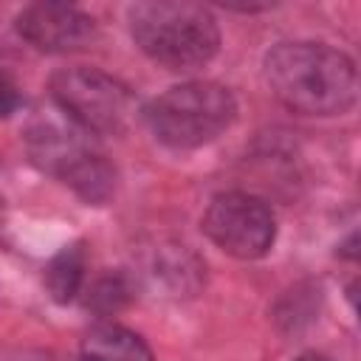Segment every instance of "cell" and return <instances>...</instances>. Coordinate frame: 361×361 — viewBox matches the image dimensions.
<instances>
[{
  "instance_id": "1",
  "label": "cell",
  "mask_w": 361,
  "mask_h": 361,
  "mask_svg": "<svg viewBox=\"0 0 361 361\" xmlns=\"http://www.w3.org/2000/svg\"><path fill=\"white\" fill-rule=\"evenodd\" d=\"M265 82L288 110L302 116L347 113L358 99L353 59L327 42H279L265 56Z\"/></svg>"
},
{
  "instance_id": "2",
  "label": "cell",
  "mask_w": 361,
  "mask_h": 361,
  "mask_svg": "<svg viewBox=\"0 0 361 361\" xmlns=\"http://www.w3.org/2000/svg\"><path fill=\"white\" fill-rule=\"evenodd\" d=\"M130 34L152 62L169 71L203 68L220 45L212 11L195 3H135L130 6Z\"/></svg>"
},
{
  "instance_id": "3",
  "label": "cell",
  "mask_w": 361,
  "mask_h": 361,
  "mask_svg": "<svg viewBox=\"0 0 361 361\" xmlns=\"http://www.w3.org/2000/svg\"><path fill=\"white\" fill-rule=\"evenodd\" d=\"M234 116L237 102L231 90L217 82L175 85L144 110L152 135L175 149H192L214 141L231 127Z\"/></svg>"
},
{
  "instance_id": "4",
  "label": "cell",
  "mask_w": 361,
  "mask_h": 361,
  "mask_svg": "<svg viewBox=\"0 0 361 361\" xmlns=\"http://www.w3.org/2000/svg\"><path fill=\"white\" fill-rule=\"evenodd\" d=\"M51 96L71 124L87 135H118L138 116L135 93L96 68L59 71L51 79Z\"/></svg>"
},
{
  "instance_id": "5",
  "label": "cell",
  "mask_w": 361,
  "mask_h": 361,
  "mask_svg": "<svg viewBox=\"0 0 361 361\" xmlns=\"http://www.w3.org/2000/svg\"><path fill=\"white\" fill-rule=\"evenodd\" d=\"M76 124H37L28 133L31 158L68 183L87 203H104L116 189V172Z\"/></svg>"
},
{
  "instance_id": "6",
  "label": "cell",
  "mask_w": 361,
  "mask_h": 361,
  "mask_svg": "<svg viewBox=\"0 0 361 361\" xmlns=\"http://www.w3.org/2000/svg\"><path fill=\"white\" fill-rule=\"evenodd\" d=\"M203 231L220 251L237 259H257L274 245L276 217L257 195L223 192L209 203L203 214Z\"/></svg>"
},
{
  "instance_id": "7",
  "label": "cell",
  "mask_w": 361,
  "mask_h": 361,
  "mask_svg": "<svg viewBox=\"0 0 361 361\" xmlns=\"http://www.w3.org/2000/svg\"><path fill=\"white\" fill-rule=\"evenodd\" d=\"M17 31L34 48L59 54L90 42L96 23L90 14L68 3H31L17 14Z\"/></svg>"
},
{
  "instance_id": "8",
  "label": "cell",
  "mask_w": 361,
  "mask_h": 361,
  "mask_svg": "<svg viewBox=\"0 0 361 361\" xmlns=\"http://www.w3.org/2000/svg\"><path fill=\"white\" fill-rule=\"evenodd\" d=\"M85 361H152L147 341L121 324H96L82 338Z\"/></svg>"
},
{
  "instance_id": "9",
  "label": "cell",
  "mask_w": 361,
  "mask_h": 361,
  "mask_svg": "<svg viewBox=\"0 0 361 361\" xmlns=\"http://www.w3.org/2000/svg\"><path fill=\"white\" fill-rule=\"evenodd\" d=\"M85 282V248L82 243L65 245L45 268V288L56 302H71Z\"/></svg>"
},
{
  "instance_id": "10",
  "label": "cell",
  "mask_w": 361,
  "mask_h": 361,
  "mask_svg": "<svg viewBox=\"0 0 361 361\" xmlns=\"http://www.w3.org/2000/svg\"><path fill=\"white\" fill-rule=\"evenodd\" d=\"M127 299H130L127 279H124L121 274H110V276H102V279L93 285L87 305H93V307L102 310V313H110V310H118Z\"/></svg>"
},
{
  "instance_id": "11",
  "label": "cell",
  "mask_w": 361,
  "mask_h": 361,
  "mask_svg": "<svg viewBox=\"0 0 361 361\" xmlns=\"http://www.w3.org/2000/svg\"><path fill=\"white\" fill-rule=\"evenodd\" d=\"M20 107V93L11 82L0 79V118H8L14 110Z\"/></svg>"
},
{
  "instance_id": "12",
  "label": "cell",
  "mask_w": 361,
  "mask_h": 361,
  "mask_svg": "<svg viewBox=\"0 0 361 361\" xmlns=\"http://www.w3.org/2000/svg\"><path fill=\"white\" fill-rule=\"evenodd\" d=\"M293 361H330V358L322 355V353H302V355H296Z\"/></svg>"
}]
</instances>
